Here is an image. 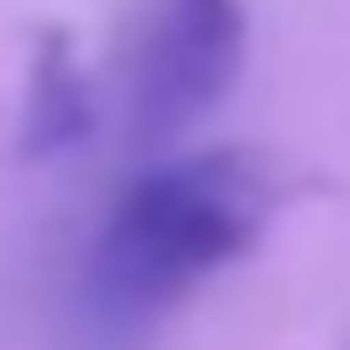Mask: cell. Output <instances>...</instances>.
I'll return each mask as SVG.
<instances>
[{
    "label": "cell",
    "instance_id": "obj_2",
    "mask_svg": "<svg viewBox=\"0 0 350 350\" xmlns=\"http://www.w3.org/2000/svg\"><path fill=\"white\" fill-rule=\"evenodd\" d=\"M250 55L241 0H133L117 31V117L140 156H172L234 94Z\"/></svg>",
    "mask_w": 350,
    "mask_h": 350
},
{
    "label": "cell",
    "instance_id": "obj_1",
    "mask_svg": "<svg viewBox=\"0 0 350 350\" xmlns=\"http://www.w3.org/2000/svg\"><path fill=\"white\" fill-rule=\"evenodd\" d=\"M280 179L250 148H172L148 156L117 187L86 273H78V335L94 350H125L187 304L211 273H226L265 234Z\"/></svg>",
    "mask_w": 350,
    "mask_h": 350
}]
</instances>
